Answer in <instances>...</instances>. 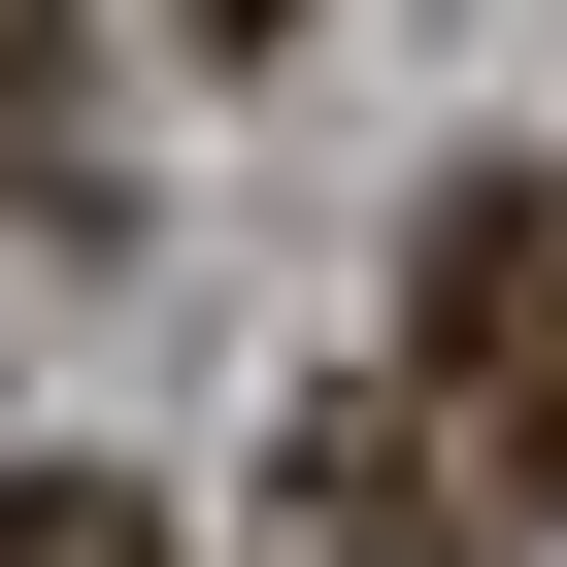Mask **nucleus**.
I'll use <instances>...</instances> for the list:
<instances>
[{
    "label": "nucleus",
    "mask_w": 567,
    "mask_h": 567,
    "mask_svg": "<svg viewBox=\"0 0 567 567\" xmlns=\"http://www.w3.org/2000/svg\"><path fill=\"white\" fill-rule=\"evenodd\" d=\"M0 567H200V534H167L134 467H34V501H0Z\"/></svg>",
    "instance_id": "nucleus-3"
},
{
    "label": "nucleus",
    "mask_w": 567,
    "mask_h": 567,
    "mask_svg": "<svg viewBox=\"0 0 567 567\" xmlns=\"http://www.w3.org/2000/svg\"><path fill=\"white\" fill-rule=\"evenodd\" d=\"M401 368H434V434L501 501H567V167H467L401 234Z\"/></svg>",
    "instance_id": "nucleus-1"
},
{
    "label": "nucleus",
    "mask_w": 567,
    "mask_h": 567,
    "mask_svg": "<svg viewBox=\"0 0 567 567\" xmlns=\"http://www.w3.org/2000/svg\"><path fill=\"white\" fill-rule=\"evenodd\" d=\"M267 34H301V0H200V68H267Z\"/></svg>",
    "instance_id": "nucleus-4"
},
{
    "label": "nucleus",
    "mask_w": 567,
    "mask_h": 567,
    "mask_svg": "<svg viewBox=\"0 0 567 567\" xmlns=\"http://www.w3.org/2000/svg\"><path fill=\"white\" fill-rule=\"evenodd\" d=\"M467 434H434V368H368V401H301L267 434V567H467Z\"/></svg>",
    "instance_id": "nucleus-2"
}]
</instances>
